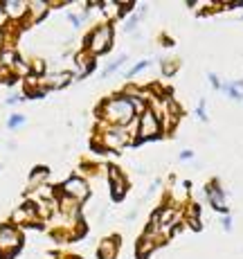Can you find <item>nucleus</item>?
Returning <instances> with one entry per match:
<instances>
[{
	"instance_id": "nucleus-1",
	"label": "nucleus",
	"mask_w": 243,
	"mask_h": 259,
	"mask_svg": "<svg viewBox=\"0 0 243 259\" xmlns=\"http://www.w3.org/2000/svg\"><path fill=\"white\" fill-rule=\"evenodd\" d=\"M133 113L135 111H133V104L128 97H115L104 104V117H106L108 122L117 124V126H126L133 119Z\"/></svg>"
},
{
	"instance_id": "nucleus-2",
	"label": "nucleus",
	"mask_w": 243,
	"mask_h": 259,
	"mask_svg": "<svg viewBox=\"0 0 243 259\" xmlns=\"http://www.w3.org/2000/svg\"><path fill=\"white\" fill-rule=\"evenodd\" d=\"M160 128H162L160 117H158L151 108H147V111L142 113V117L137 119V138H140V140H149V138L160 136Z\"/></svg>"
},
{
	"instance_id": "nucleus-3",
	"label": "nucleus",
	"mask_w": 243,
	"mask_h": 259,
	"mask_svg": "<svg viewBox=\"0 0 243 259\" xmlns=\"http://www.w3.org/2000/svg\"><path fill=\"white\" fill-rule=\"evenodd\" d=\"M111 43H113V27L111 25H102L88 38V50H90V54H104L111 48Z\"/></svg>"
},
{
	"instance_id": "nucleus-4",
	"label": "nucleus",
	"mask_w": 243,
	"mask_h": 259,
	"mask_svg": "<svg viewBox=\"0 0 243 259\" xmlns=\"http://www.w3.org/2000/svg\"><path fill=\"white\" fill-rule=\"evenodd\" d=\"M21 232H16L14 228H9V226H3L0 228V250H5V252H14V250H18L21 248Z\"/></svg>"
},
{
	"instance_id": "nucleus-5",
	"label": "nucleus",
	"mask_w": 243,
	"mask_h": 259,
	"mask_svg": "<svg viewBox=\"0 0 243 259\" xmlns=\"http://www.w3.org/2000/svg\"><path fill=\"white\" fill-rule=\"evenodd\" d=\"M61 189L68 198H72V201H83V198L88 196V185H86V181H81V178H70V181L63 183Z\"/></svg>"
},
{
	"instance_id": "nucleus-6",
	"label": "nucleus",
	"mask_w": 243,
	"mask_h": 259,
	"mask_svg": "<svg viewBox=\"0 0 243 259\" xmlns=\"http://www.w3.org/2000/svg\"><path fill=\"white\" fill-rule=\"evenodd\" d=\"M207 196H210L212 205H214L216 210H219V212H225V214H227L225 196H223V192L219 189V185H216V183H210V185H207Z\"/></svg>"
},
{
	"instance_id": "nucleus-7",
	"label": "nucleus",
	"mask_w": 243,
	"mask_h": 259,
	"mask_svg": "<svg viewBox=\"0 0 243 259\" xmlns=\"http://www.w3.org/2000/svg\"><path fill=\"white\" fill-rule=\"evenodd\" d=\"M0 7H3L5 16H9V18H21L27 12V3H18V0H7Z\"/></svg>"
},
{
	"instance_id": "nucleus-8",
	"label": "nucleus",
	"mask_w": 243,
	"mask_h": 259,
	"mask_svg": "<svg viewBox=\"0 0 243 259\" xmlns=\"http://www.w3.org/2000/svg\"><path fill=\"white\" fill-rule=\"evenodd\" d=\"M111 183H113V198L120 201L124 196V192H126V181H124V176L115 167H111Z\"/></svg>"
},
{
	"instance_id": "nucleus-9",
	"label": "nucleus",
	"mask_w": 243,
	"mask_h": 259,
	"mask_svg": "<svg viewBox=\"0 0 243 259\" xmlns=\"http://www.w3.org/2000/svg\"><path fill=\"white\" fill-rule=\"evenodd\" d=\"M117 255V239H106L99 246V259H115Z\"/></svg>"
},
{
	"instance_id": "nucleus-10",
	"label": "nucleus",
	"mask_w": 243,
	"mask_h": 259,
	"mask_svg": "<svg viewBox=\"0 0 243 259\" xmlns=\"http://www.w3.org/2000/svg\"><path fill=\"white\" fill-rule=\"evenodd\" d=\"M72 79V74H68V72H59V74H50V77H45L43 81L47 83L50 88H63L68 81Z\"/></svg>"
},
{
	"instance_id": "nucleus-11",
	"label": "nucleus",
	"mask_w": 243,
	"mask_h": 259,
	"mask_svg": "<svg viewBox=\"0 0 243 259\" xmlns=\"http://www.w3.org/2000/svg\"><path fill=\"white\" fill-rule=\"evenodd\" d=\"M27 9H32V18L36 21V18H41L43 14L47 12V3H27Z\"/></svg>"
},
{
	"instance_id": "nucleus-12",
	"label": "nucleus",
	"mask_w": 243,
	"mask_h": 259,
	"mask_svg": "<svg viewBox=\"0 0 243 259\" xmlns=\"http://www.w3.org/2000/svg\"><path fill=\"white\" fill-rule=\"evenodd\" d=\"M45 176H47V169H36V171L32 174V185L34 183H41Z\"/></svg>"
},
{
	"instance_id": "nucleus-13",
	"label": "nucleus",
	"mask_w": 243,
	"mask_h": 259,
	"mask_svg": "<svg viewBox=\"0 0 243 259\" xmlns=\"http://www.w3.org/2000/svg\"><path fill=\"white\" fill-rule=\"evenodd\" d=\"M124 59H126V57H120V59H117V61H113V63H111V66H108V70H106V72H104V77H108V74H111V72H115V70H117V68H120V66H122V63H124Z\"/></svg>"
},
{
	"instance_id": "nucleus-14",
	"label": "nucleus",
	"mask_w": 243,
	"mask_h": 259,
	"mask_svg": "<svg viewBox=\"0 0 243 259\" xmlns=\"http://www.w3.org/2000/svg\"><path fill=\"white\" fill-rule=\"evenodd\" d=\"M149 66V61H140V63H137V66L135 68H133V70H128L126 74H128V77H133V74H137V72H140V70H144V68Z\"/></svg>"
},
{
	"instance_id": "nucleus-15",
	"label": "nucleus",
	"mask_w": 243,
	"mask_h": 259,
	"mask_svg": "<svg viewBox=\"0 0 243 259\" xmlns=\"http://www.w3.org/2000/svg\"><path fill=\"white\" fill-rule=\"evenodd\" d=\"M18 124H23V115H12V117H9V126H12V128H16Z\"/></svg>"
},
{
	"instance_id": "nucleus-16",
	"label": "nucleus",
	"mask_w": 243,
	"mask_h": 259,
	"mask_svg": "<svg viewBox=\"0 0 243 259\" xmlns=\"http://www.w3.org/2000/svg\"><path fill=\"white\" fill-rule=\"evenodd\" d=\"M34 72H38V74L43 72V61H36V63H34Z\"/></svg>"
},
{
	"instance_id": "nucleus-17",
	"label": "nucleus",
	"mask_w": 243,
	"mask_h": 259,
	"mask_svg": "<svg viewBox=\"0 0 243 259\" xmlns=\"http://www.w3.org/2000/svg\"><path fill=\"white\" fill-rule=\"evenodd\" d=\"M223 226H225V230H230V228H232V221H230V217H225V219H223Z\"/></svg>"
},
{
	"instance_id": "nucleus-18",
	"label": "nucleus",
	"mask_w": 243,
	"mask_h": 259,
	"mask_svg": "<svg viewBox=\"0 0 243 259\" xmlns=\"http://www.w3.org/2000/svg\"><path fill=\"white\" fill-rule=\"evenodd\" d=\"M210 81H212V83H214V86H216V88H221V83H219V79H216V74H210Z\"/></svg>"
},
{
	"instance_id": "nucleus-19",
	"label": "nucleus",
	"mask_w": 243,
	"mask_h": 259,
	"mask_svg": "<svg viewBox=\"0 0 243 259\" xmlns=\"http://www.w3.org/2000/svg\"><path fill=\"white\" fill-rule=\"evenodd\" d=\"M191 156H194V153H191V151H182V153H180V158H182V160H187V158H191Z\"/></svg>"
},
{
	"instance_id": "nucleus-20",
	"label": "nucleus",
	"mask_w": 243,
	"mask_h": 259,
	"mask_svg": "<svg viewBox=\"0 0 243 259\" xmlns=\"http://www.w3.org/2000/svg\"><path fill=\"white\" fill-rule=\"evenodd\" d=\"M0 5H3V3H0ZM5 21H7V16H5V12H3V7H0V25H3Z\"/></svg>"
},
{
	"instance_id": "nucleus-21",
	"label": "nucleus",
	"mask_w": 243,
	"mask_h": 259,
	"mask_svg": "<svg viewBox=\"0 0 243 259\" xmlns=\"http://www.w3.org/2000/svg\"><path fill=\"white\" fill-rule=\"evenodd\" d=\"M0 46H3V29H0Z\"/></svg>"
}]
</instances>
